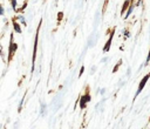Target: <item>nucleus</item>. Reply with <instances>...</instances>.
Instances as JSON below:
<instances>
[{
    "label": "nucleus",
    "mask_w": 150,
    "mask_h": 129,
    "mask_svg": "<svg viewBox=\"0 0 150 129\" xmlns=\"http://www.w3.org/2000/svg\"><path fill=\"white\" fill-rule=\"evenodd\" d=\"M149 77H150V74H147L143 79H142V81H141L140 86H138V89H137V92H136V96L141 93V90H142V89H143V87L145 86V83H147V81H148V79H149Z\"/></svg>",
    "instance_id": "nucleus-1"
},
{
    "label": "nucleus",
    "mask_w": 150,
    "mask_h": 129,
    "mask_svg": "<svg viewBox=\"0 0 150 129\" xmlns=\"http://www.w3.org/2000/svg\"><path fill=\"white\" fill-rule=\"evenodd\" d=\"M90 100V96L88 95V94H86L85 96H82L81 97V100H80V107H81V109H83L86 107V104H87V102Z\"/></svg>",
    "instance_id": "nucleus-2"
},
{
    "label": "nucleus",
    "mask_w": 150,
    "mask_h": 129,
    "mask_svg": "<svg viewBox=\"0 0 150 129\" xmlns=\"http://www.w3.org/2000/svg\"><path fill=\"white\" fill-rule=\"evenodd\" d=\"M113 35H114V32L111 33L110 38H109V40L107 41V45H106L105 47H103V52H108V51H109V48H110V43H111V40H113Z\"/></svg>",
    "instance_id": "nucleus-3"
},
{
    "label": "nucleus",
    "mask_w": 150,
    "mask_h": 129,
    "mask_svg": "<svg viewBox=\"0 0 150 129\" xmlns=\"http://www.w3.org/2000/svg\"><path fill=\"white\" fill-rule=\"evenodd\" d=\"M17 48H18V45H17V43H13V42H12V43L9 45V56L13 55V53L17 51Z\"/></svg>",
    "instance_id": "nucleus-4"
},
{
    "label": "nucleus",
    "mask_w": 150,
    "mask_h": 129,
    "mask_svg": "<svg viewBox=\"0 0 150 129\" xmlns=\"http://www.w3.org/2000/svg\"><path fill=\"white\" fill-rule=\"evenodd\" d=\"M13 26H14V29H15V32H18V33H21V28H20L19 24H18L17 21H14V22H13Z\"/></svg>",
    "instance_id": "nucleus-5"
},
{
    "label": "nucleus",
    "mask_w": 150,
    "mask_h": 129,
    "mask_svg": "<svg viewBox=\"0 0 150 129\" xmlns=\"http://www.w3.org/2000/svg\"><path fill=\"white\" fill-rule=\"evenodd\" d=\"M132 9H134V6H132V5H131V6H129V9H128V12H127V14H125V17H124V18H128V17L131 14Z\"/></svg>",
    "instance_id": "nucleus-6"
},
{
    "label": "nucleus",
    "mask_w": 150,
    "mask_h": 129,
    "mask_svg": "<svg viewBox=\"0 0 150 129\" xmlns=\"http://www.w3.org/2000/svg\"><path fill=\"white\" fill-rule=\"evenodd\" d=\"M129 1H130V0H127V1H125V2H124L123 7H122V13H123L124 11H125V8H127V7H128V5H129Z\"/></svg>",
    "instance_id": "nucleus-7"
},
{
    "label": "nucleus",
    "mask_w": 150,
    "mask_h": 129,
    "mask_svg": "<svg viewBox=\"0 0 150 129\" xmlns=\"http://www.w3.org/2000/svg\"><path fill=\"white\" fill-rule=\"evenodd\" d=\"M121 63H122V60H120V61H118V63H117V65H116V66H115V68H114V70H113L114 73H115V72L117 70V68L120 67V65H121Z\"/></svg>",
    "instance_id": "nucleus-8"
},
{
    "label": "nucleus",
    "mask_w": 150,
    "mask_h": 129,
    "mask_svg": "<svg viewBox=\"0 0 150 129\" xmlns=\"http://www.w3.org/2000/svg\"><path fill=\"white\" fill-rule=\"evenodd\" d=\"M12 7H13L14 9L17 8V0H12Z\"/></svg>",
    "instance_id": "nucleus-9"
},
{
    "label": "nucleus",
    "mask_w": 150,
    "mask_h": 129,
    "mask_svg": "<svg viewBox=\"0 0 150 129\" xmlns=\"http://www.w3.org/2000/svg\"><path fill=\"white\" fill-rule=\"evenodd\" d=\"M19 20L21 21V22H22V24H24V25H25V24H26V21H25V19H24V17H19Z\"/></svg>",
    "instance_id": "nucleus-10"
},
{
    "label": "nucleus",
    "mask_w": 150,
    "mask_h": 129,
    "mask_svg": "<svg viewBox=\"0 0 150 129\" xmlns=\"http://www.w3.org/2000/svg\"><path fill=\"white\" fill-rule=\"evenodd\" d=\"M83 70H85V68H83V67H81V70H80V74H79V75H80V76L82 75V73H83Z\"/></svg>",
    "instance_id": "nucleus-11"
},
{
    "label": "nucleus",
    "mask_w": 150,
    "mask_h": 129,
    "mask_svg": "<svg viewBox=\"0 0 150 129\" xmlns=\"http://www.w3.org/2000/svg\"><path fill=\"white\" fill-rule=\"evenodd\" d=\"M105 92H106V89L103 88V89H101V90H100V93H101V94H102V95H103V94H105Z\"/></svg>",
    "instance_id": "nucleus-12"
},
{
    "label": "nucleus",
    "mask_w": 150,
    "mask_h": 129,
    "mask_svg": "<svg viewBox=\"0 0 150 129\" xmlns=\"http://www.w3.org/2000/svg\"><path fill=\"white\" fill-rule=\"evenodd\" d=\"M150 60V52H149V55H148V58H147V62H149Z\"/></svg>",
    "instance_id": "nucleus-13"
}]
</instances>
